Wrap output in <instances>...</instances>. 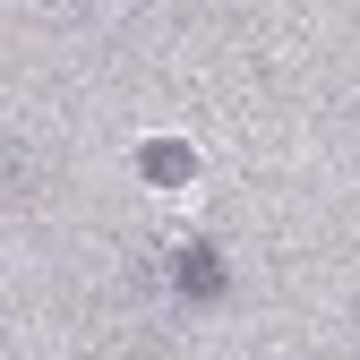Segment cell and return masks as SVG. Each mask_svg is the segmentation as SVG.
I'll use <instances>...</instances> for the list:
<instances>
[{
	"label": "cell",
	"mask_w": 360,
	"mask_h": 360,
	"mask_svg": "<svg viewBox=\"0 0 360 360\" xmlns=\"http://www.w3.org/2000/svg\"><path fill=\"white\" fill-rule=\"evenodd\" d=\"M180 292L189 300H223V257L214 249H180Z\"/></svg>",
	"instance_id": "obj_2"
},
{
	"label": "cell",
	"mask_w": 360,
	"mask_h": 360,
	"mask_svg": "<svg viewBox=\"0 0 360 360\" xmlns=\"http://www.w3.org/2000/svg\"><path fill=\"white\" fill-rule=\"evenodd\" d=\"M138 172L155 180V189H180V180L198 172V155H189V146H163V138H155V146H138Z\"/></svg>",
	"instance_id": "obj_1"
}]
</instances>
